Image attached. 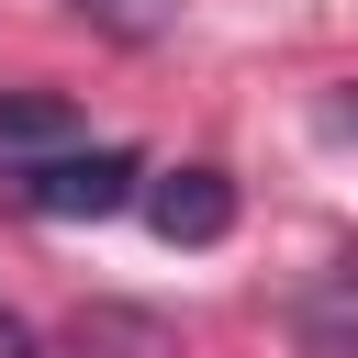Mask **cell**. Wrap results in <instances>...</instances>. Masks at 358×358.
<instances>
[{"label": "cell", "mask_w": 358, "mask_h": 358, "mask_svg": "<svg viewBox=\"0 0 358 358\" xmlns=\"http://www.w3.org/2000/svg\"><path fill=\"white\" fill-rule=\"evenodd\" d=\"M134 157L123 145H56V157H34L11 190H22V213H45V224H101V213H123L134 201Z\"/></svg>", "instance_id": "cell-1"}, {"label": "cell", "mask_w": 358, "mask_h": 358, "mask_svg": "<svg viewBox=\"0 0 358 358\" xmlns=\"http://www.w3.org/2000/svg\"><path fill=\"white\" fill-rule=\"evenodd\" d=\"M134 201L168 246H224L235 235V179L224 168H157V179H134Z\"/></svg>", "instance_id": "cell-2"}, {"label": "cell", "mask_w": 358, "mask_h": 358, "mask_svg": "<svg viewBox=\"0 0 358 358\" xmlns=\"http://www.w3.org/2000/svg\"><path fill=\"white\" fill-rule=\"evenodd\" d=\"M67 358H179V336L157 313H123V302H90L67 324Z\"/></svg>", "instance_id": "cell-3"}, {"label": "cell", "mask_w": 358, "mask_h": 358, "mask_svg": "<svg viewBox=\"0 0 358 358\" xmlns=\"http://www.w3.org/2000/svg\"><path fill=\"white\" fill-rule=\"evenodd\" d=\"M56 145H78V112L56 101V90H0V157H56Z\"/></svg>", "instance_id": "cell-4"}, {"label": "cell", "mask_w": 358, "mask_h": 358, "mask_svg": "<svg viewBox=\"0 0 358 358\" xmlns=\"http://www.w3.org/2000/svg\"><path fill=\"white\" fill-rule=\"evenodd\" d=\"M78 22H101L112 45H157V34H179V0H67Z\"/></svg>", "instance_id": "cell-5"}, {"label": "cell", "mask_w": 358, "mask_h": 358, "mask_svg": "<svg viewBox=\"0 0 358 358\" xmlns=\"http://www.w3.org/2000/svg\"><path fill=\"white\" fill-rule=\"evenodd\" d=\"M0 358H45V347H34V336H22L11 313H0Z\"/></svg>", "instance_id": "cell-6"}]
</instances>
